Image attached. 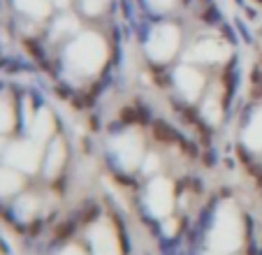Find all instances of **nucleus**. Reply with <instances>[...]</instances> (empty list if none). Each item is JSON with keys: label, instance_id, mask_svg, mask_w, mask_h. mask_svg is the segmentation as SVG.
Segmentation results:
<instances>
[{"label": "nucleus", "instance_id": "obj_1", "mask_svg": "<svg viewBox=\"0 0 262 255\" xmlns=\"http://www.w3.org/2000/svg\"><path fill=\"white\" fill-rule=\"evenodd\" d=\"M65 61L72 72H77L81 77L95 74L107 61V44L97 33H81L77 40H72Z\"/></svg>", "mask_w": 262, "mask_h": 255}, {"label": "nucleus", "instance_id": "obj_2", "mask_svg": "<svg viewBox=\"0 0 262 255\" xmlns=\"http://www.w3.org/2000/svg\"><path fill=\"white\" fill-rule=\"evenodd\" d=\"M179 42H181L179 28L172 23H160L151 30L149 40H146V53L153 61H169L179 51Z\"/></svg>", "mask_w": 262, "mask_h": 255}, {"label": "nucleus", "instance_id": "obj_3", "mask_svg": "<svg viewBox=\"0 0 262 255\" xmlns=\"http://www.w3.org/2000/svg\"><path fill=\"white\" fill-rule=\"evenodd\" d=\"M5 162L9 167L19 169L24 174H30L40 167L42 162V151H40V141L26 139V141H14L7 151H5Z\"/></svg>", "mask_w": 262, "mask_h": 255}, {"label": "nucleus", "instance_id": "obj_4", "mask_svg": "<svg viewBox=\"0 0 262 255\" xmlns=\"http://www.w3.org/2000/svg\"><path fill=\"white\" fill-rule=\"evenodd\" d=\"M146 207L149 211L158 218H167L172 213V207H174V193H172V184L163 179V176H156L153 181L146 188Z\"/></svg>", "mask_w": 262, "mask_h": 255}, {"label": "nucleus", "instance_id": "obj_5", "mask_svg": "<svg viewBox=\"0 0 262 255\" xmlns=\"http://www.w3.org/2000/svg\"><path fill=\"white\" fill-rule=\"evenodd\" d=\"M114 156L119 160V165L125 169H135L144 162V144L137 135L132 132H125V135H119L116 139L112 141Z\"/></svg>", "mask_w": 262, "mask_h": 255}, {"label": "nucleus", "instance_id": "obj_6", "mask_svg": "<svg viewBox=\"0 0 262 255\" xmlns=\"http://www.w3.org/2000/svg\"><path fill=\"white\" fill-rule=\"evenodd\" d=\"M91 251L93 255H119V241H116V234L114 230L107 225V223H100L91 230Z\"/></svg>", "mask_w": 262, "mask_h": 255}, {"label": "nucleus", "instance_id": "obj_7", "mask_svg": "<svg viewBox=\"0 0 262 255\" xmlns=\"http://www.w3.org/2000/svg\"><path fill=\"white\" fill-rule=\"evenodd\" d=\"M174 81H176V86H179V91H181V95H186L188 100H195V97L200 95L202 86H204L202 74L195 68H191V65H181L174 72Z\"/></svg>", "mask_w": 262, "mask_h": 255}, {"label": "nucleus", "instance_id": "obj_8", "mask_svg": "<svg viewBox=\"0 0 262 255\" xmlns=\"http://www.w3.org/2000/svg\"><path fill=\"white\" fill-rule=\"evenodd\" d=\"M28 130H30V139L47 141L53 132V116L49 109H40L30 121H28Z\"/></svg>", "mask_w": 262, "mask_h": 255}, {"label": "nucleus", "instance_id": "obj_9", "mask_svg": "<svg viewBox=\"0 0 262 255\" xmlns=\"http://www.w3.org/2000/svg\"><path fill=\"white\" fill-rule=\"evenodd\" d=\"M65 165V144L61 139L51 141V146L47 151V158H44V174L47 179H56L58 172Z\"/></svg>", "mask_w": 262, "mask_h": 255}, {"label": "nucleus", "instance_id": "obj_10", "mask_svg": "<svg viewBox=\"0 0 262 255\" xmlns=\"http://www.w3.org/2000/svg\"><path fill=\"white\" fill-rule=\"evenodd\" d=\"M24 185L21 172L14 167H0V197H9V195H17Z\"/></svg>", "mask_w": 262, "mask_h": 255}, {"label": "nucleus", "instance_id": "obj_11", "mask_svg": "<svg viewBox=\"0 0 262 255\" xmlns=\"http://www.w3.org/2000/svg\"><path fill=\"white\" fill-rule=\"evenodd\" d=\"M191 56L200 63H216L225 56V51H223V46L218 42H197L192 46Z\"/></svg>", "mask_w": 262, "mask_h": 255}, {"label": "nucleus", "instance_id": "obj_12", "mask_svg": "<svg viewBox=\"0 0 262 255\" xmlns=\"http://www.w3.org/2000/svg\"><path fill=\"white\" fill-rule=\"evenodd\" d=\"M14 5H17L24 14L35 17V19H44L49 14V9H51L49 0H14Z\"/></svg>", "mask_w": 262, "mask_h": 255}, {"label": "nucleus", "instance_id": "obj_13", "mask_svg": "<svg viewBox=\"0 0 262 255\" xmlns=\"http://www.w3.org/2000/svg\"><path fill=\"white\" fill-rule=\"evenodd\" d=\"M77 28H79V21L77 17H72V14H63L56 23H53L51 28V35L53 40H61V37H70L77 33Z\"/></svg>", "mask_w": 262, "mask_h": 255}, {"label": "nucleus", "instance_id": "obj_14", "mask_svg": "<svg viewBox=\"0 0 262 255\" xmlns=\"http://www.w3.org/2000/svg\"><path fill=\"white\" fill-rule=\"evenodd\" d=\"M14 128V107L9 100L0 97V132H9Z\"/></svg>", "mask_w": 262, "mask_h": 255}, {"label": "nucleus", "instance_id": "obj_15", "mask_svg": "<svg viewBox=\"0 0 262 255\" xmlns=\"http://www.w3.org/2000/svg\"><path fill=\"white\" fill-rule=\"evenodd\" d=\"M17 211L21 218H30L37 211V200L33 195H21L17 200Z\"/></svg>", "mask_w": 262, "mask_h": 255}, {"label": "nucleus", "instance_id": "obj_16", "mask_svg": "<svg viewBox=\"0 0 262 255\" xmlns=\"http://www.w3.org/2000/svg\"><path fill=\"white\" fill-rule=\"evenodd\" d=\"M109 5V0H81V7L86 12L88 17H97V14H102Z\"/></svg>", "mask_w": 262, "mask_h": 255}, {"label": "nucleus", "instance_id": "obj_17", "mask_svg": "<svg viewBox=\"0 0 262 255\" xmlns=\"http://www.w3.org/2000/svg\"><path fill=\"white\" fill-rule=\"evenodd\" d=\"M146 2L153 12H169L176 5V0H146Z\"/></svg>", "mask_w": 262, "mask_h": 255}, {"label": "nucleus", "instance_id": "obj_18", "mask_svg": "<svg viewBox=\"0 0 262 255\" xmlns=\"http://www.w3.org/2000/svg\"><path fill=\"white\" fill-rule=\"evenodd\" d=\"M158 156H149V158H144V162H142V167H144V174H153L158 169Z\"/></svg>", "mask_w": 262, "mask_h": 255}, {"label": "nucleus", "instance_id": "obj_19", "mask_svg": "<svg viewBox=\"0 0 262 255\" xmlns=\"http://www.w3.org/2000/svg\"><path fill=\"white\" fill-rule=\"evenodd\" d=\"M61 255H86V253H84V251H79V248L72 246V248H65V251H63Z\"/></svg>", "mask_w": 262, "mask_h": 255}, {"label": "nucleus", "instance_id": "obj_20", "mask_svg": "<svg viewBox=\"0 0 262 255\" xmlns=\"http://www.w3.org/2000/svg\"><path fill=\"white\" fill-rule=\"evenodd\" d=\"M0 151H2V139H0Z\"/></svg>", "mask_w": 262, "mask_h": 255}]
</instances>
